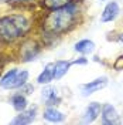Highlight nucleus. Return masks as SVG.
Returning <instances> with one entry per match:
<instances>
[{"label": "nucleus", "mask_w": 123, "mask_h": 125, "mask_svg": "<svg viewBox=\"0 0 123 125\" xmlns=\"http://www.w3.org/2000/svg\"><path fill=\"white\" fill-rule=\"evenodd\" d=\"M77 14H78V9L72 3H69L64 7L54 9L47 16L45 21H44V27H45V30L51 31L54 34L67 31L68 29H71L74 26Z\"/></svg>", "instance_id": "obj_1"}, {"label": "nucleus", "mask_w": 123, "mask_h": 125, "mask_svg": "<svg viewBox=\"0 0 123 125\" xmlns=\"http://www.w3.org/2000/svg\"><path fill=\"white\" fill-rule=\"evenodd\" d=\"M30 30V21L20 14L4 16L0 19V39L3 41H14Z\"/></svg>", "instance_id": "obj_2"}, {"label": "nucleus", "mask_w": 123, "mask_h": 125, "mask_svg": "<svg viewBox=\"0 0 123 125\" xmlns=\"http://www.w3.org/2000/svg\"><path fill=\"white\" fill-rule=\"evenodd\" d=\"M27 78H28V71H18V70H10L1 78L0 81V87L3 88H18V87H23L27 83Z\"/></svg>", "instance_id": "obj_3"}, {"label": "nucleus", "mask_w": 123, "mask_h": 125, "mask_svg": "<svg viewBox=\"0 0 123 125\" xmlns=\"http://www.w3.org/2000/svg\"><path fill=\"white\" fill-rule=\"evenodd\" d=\"M106 84H108V78L106 77H100V78L93 80V81H89L88 84H85V85L82 87L84 95H91V94H93L95 91H99L103 87H106Z\"/></svg>", "instance_id": "obj_4"}, {"label": "nucleus", "mask_w": 123, "mask_h": 125, "mask_svg": "<svg viewBox=\"0 0 123 125\" xmlns=\"http://www.w3.org/2000/svg\"><path fill=\"white\" fill-rule=\"evenodd\" d=\"M119 119V115L116 112V109L113 105L110 104H105L102 107V121L103 124H116Z\"/></svg>", "instance_id": "obj_5"}, {"label": "nucleus", "mask_w": 123, "mask_h": 125, "mask_svg": "<svg viewBox=\"0 0 123 125\" xmlns=\"http://www.w3.org/2000/svg\"><path fill=\"white\" fill-rule=\"evenodd\" d=\"M117 14H119V4L116 1H110L108 6L103 9V13L100 16V20L103 23H108V21L115 20Z\"/></svg>", "instance_id": "obj_6"}, {"label": "nucleus", "mask_w": 123, "mask_h": 125, "mask_svg": "<svg viewBox=\"0 0 123 125\" xmlns=\"http://www.w3.org/2000/svg\"><path fill=\"white\" fill-rule=\"evenodd\" d=\"M100 112H102L100 104H98V102L89 104L88 108H86V111H85V114H84V121L85 122H92V121H95V119L100 115Z\"/></svg>", "instance_id": "obj_7"}, {"label": "nucleus", "mask_w": 123, "mask_h": 125, "mask_svg": "<svg viewBox=\"0 0 123 125\" xmlns=\"http://www.w3.org/2000/svg\"><path fill=\"white\" fill-rule=\"evenodd\" d=\"M53 78H54V64L50 62V64H47L43 73L38 75V83L40 84H48Z\"/></svg>", "instance_id": "obj_8"}, {"label": "nucleus", "mask_w": 123, "mask_h": 125, "mask_svg": "<svg viewBox=\"0 0 123 125\" xmlns=\"http://www.w3.org/2000/svg\"><path fill=\"white\" fill-rule=\"evenodd\" d=\"M34 114H35V109H28V111H21V114L20 115H17V117L11 121L13 124H30L31 121L34 119Z\"/></svg>", "instance_id": "obj_9"}, {"label": "nucleus", "mask_w": 123, "mask_h": 125, "mask_svg": "<svg viewBox=\"0 0 123 125\" xmlns=\"http://www.w3.org/2000/svg\"><path fill=\"white\" fill-rule=\"evenodd\" d=\"M75 50L81 54H91L95 50V44L91 40H81L75 44Z\"/></svg>", "instance_id": "obj_10"}, {"label": "nucleus", "mask_w": 123, "mask_h": 125, "mask_svg": "<svg viewBox=\"0 0 123 125\" xmlns=\"http://www.w3.org/2000/svg\"><path fill=\"white\" fill-rule=\"evenodd\" d=\"M44 118H45L47 121H50V122H61L64 121V114L60 112L58 109L55 108H47L44 111Z\"/></svg>", "instance_id": "obj_11"}, {"label": "nucleus", "mask_w": 123, "mask_h": 125, "mask_svg": "<svg viewBox=\"0 0 123 125\" xmlns=\"http://www.w3.org/2000/svg\"><path fill=\"white\" fill-rule=\"evenodd\" d=\"M69 65H71V62L64 61V60H60V61L55 62L54 64V78L55 80H58V78H61L64 74H67Z\"/></svg>", "instance_id": "obj_12"}, {"label": "nucleus", "mask_w": 123, "mask_h": 125, "mask_svg": "<svg viewBox=\"0 0 123 125\" xmlns=\"http://www.w3.org/2000/svg\"><path fill=\"white\" fill-rule=\"evenodd\" d=\"M11 104H13L14 109L23 111V109H26V107H27V100H26V97L21 95V94H16V95L11 97Z\"/></svg>", "instance_id": "obj_13"}, {"label": "nucleus", "mask_w": 123, "mask_h": 125, "mask_svg": "<svg viewBox=\"0 0 123 125\" xmlns=\"http://www.w3.org/2000/svg\"><path fill=\"white\" fill-rule=\"evenodd\" d=\"M69 3H72V0H43V6H45L47 9H60V7H64Z\"/></svg>", "instance_id": "obj_14"}, {"label": "nucleus", "mask_w": 123, "mask_h": 125, "mask_svg": "<svg viewBox=\"0 0 123 125\" xmlns=\"http://www.w3.org/2000/svg\"><path fill=\"white\" fill-rule=\"evenodd\" d=\"M43 98L47 101L48 105H53L54 102L60 101V100L57 98V91H55V88H45V90L43 91Z\"/></svg>", "instance_id": "obj_15"}, {"label": "nucleus", "mask_w": 123, "mask_h": 125, "mask_svg": "<svg viewBox=\"0 0 123 125\" xmlns=\"http://www.w3.org/2000/svg\"><path fill=\"white\" fill-rule=\"evenodd\" d=\"M38 51H40V48L35 46V44H34V46H31V47H26V51L23 53L24 61H30V60H33L35 55L38 54Z\"/></svg>", "instance_id": "obj_16"}, {"label": "nucleus", "mask_w": 123, "mask_h": 125, "mask_svg": "<svg viewBox=\"0 0 123 125\" xmlns=\"http://www.w3.org/2000/svg\"><path fill=\"white\" fill-rule=\"evenodd\" d=\"M113 68H115V70H123V55H120V57L115 61Z\"/></svg>", "instance_id": "obj_17"}, {"label": "nucleus", "mask_w": 123, "mask_h": 125, "mask_svg": "<svg viewBox=\"0 0 123 125\" xmlns=\"http://www.w3.org/2000/svg\"><path fill=\"white\" fill-rule=\"evenodd\" d=\"M72 64H86V58H79V60H75Z\"/></svg>", "instance_id": "obj_18"}, {"label": "nucleus", "mask_w": 123, "mask_h": 125, "mask_svg": "<svg viewBox=\"0 0 123 125\" xmlns=\"http://www.w3.org/2000/svg\"><path fill=\"white\" fill-rule=\"evenodd\" d=\"M11 1H28V0H11Z\"/></svg>", "instance_id": "obj_19"}, {"label": "nucleus", "mask_w": 123, "mask_h": 125, "mask_svg": "<svg viewBox=\"0 0 123 125\" xmlns=\"http://www.w3.org/2000/svg\"><path fill=\"white\" fill-rule=\"evenodd\" d=\"M119 40H120V41L123 43V34H120V37H119Z\"/></svg>", "instance_id": "obj_20"}]
</instances>
